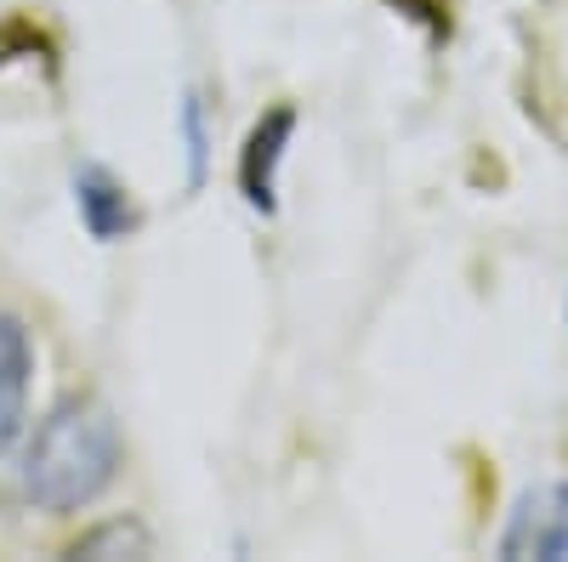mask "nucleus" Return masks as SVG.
<instances>
[{"mask_svg": "<svg viewBox=\"0 0 568 562\" xmlns=\"http://www.w3.org/2000/svg\"><path fill=\"white\" fill-rule=\"evenodd\" d=\"M120 472V427L98 398H69L52 420L40 427L23 489L45 511H80L91 505Z\"/></svg>", "mask_w": 568, "mask_h": 562, "instance_id": "f257e3e1", "label": "nucleus"}, {"mask_svg": "<svg viewBox=\"0 0 568 562\" xmlns=\"http://www.w3.org/2000/svg\"><path fill=\"white\" fill-rule=\"evenodd\" d=\"M500 556H511V562H524V556L568 562V483H540L517 500L511 523L500 534Z\"/></svg>", "mask_w": 568, "mask_h": 562, "instance_id": "f03ea898", "label": "nucleus"}, {"mask_svg": "<svg viewBox=\"0 0 568 562\" xmlns=\"http://www.w3.org/2000/svg\"><path fill=\"white\" fill-rule=\"evenodd\" d=\"M291 131H296V109L291 103H278L256 120V131L245 136V154H240V187H245V200L256 211H273V171L284 160V143H291Z\"/></svg>", "mask_w": 568, "mask_h": 562, "instance_id": "7ed1b4c3", "label": "nucleus"}, {"mask_svg": "<svg viewBox=\"0 0 568 562\" xmlns=\"http://www.w3.org/2000/svg\"><path fill=\"white\" fill-rule=\"evenodd\" d=\"M29 375H34V352H29V330L18 318H0V454H7L23 432V409H29Z\"/></svg>", "mask_w": 568, "mask_h": 562, "instance_id": "20e7f679", "label": "nucleus"}, {"mask_svg": "<svg viewBox=\"0 0 568 562\" xmlns=\"http://www.w3.org/2000/svg\"><path fill=\"white\" fill-rule=\"evenodd\" d=\"M74 194H80V216L91 227V239H120V233L131 227V200H125V187L109 171H98V165L80 171Z\"/></svg>", "mask_w": 568, "mask_h": 562, "instance_id": "39448f33", "label": "nucleus"}, {"mask_svg": "<svg viewBox=\"0 0 568 562\" xmlns=\"http://www.w3.org/2000/svg\"><path fill=\"white\" fill-rule=\"evenodd\" d=\"M149 551H154V540L142 534L136 523H109V529H98V534L74 540L69 556H149Z\"/></svg>", "mask_w": 568, "mask_h": 562, "instance_id": "423d86ee", "label": "nucleus"}, {"mask_svg": "<svg viewBox=\"0 0 568 562\" xmlns=\"http://www.w3.org/2000/svg\"><path fill=\"white\" fill-rule=\"evenodd\" d=\"M393 7L415 23L433 29V40H449V0H393Z\"/></svg>", "mask_w": 568, "mask_h": 562, "instance_id": "0eeeda50", "label": "nucleus"}, {"mask_svg": "<svg viewBox=\"0 0 568 562\" xmlns=\"http://www.w3.org/2000/svg\"><path fill=\"white\" fill-rule=\"evenodd\" d=\"M187 154H194V182L205 171V136H200V103L187 98Z\"/></svg>", "mask_w": 568, "mask_h": 562, "instance_id": "6e6552de", "label": "nucleus"}]
</instances>
